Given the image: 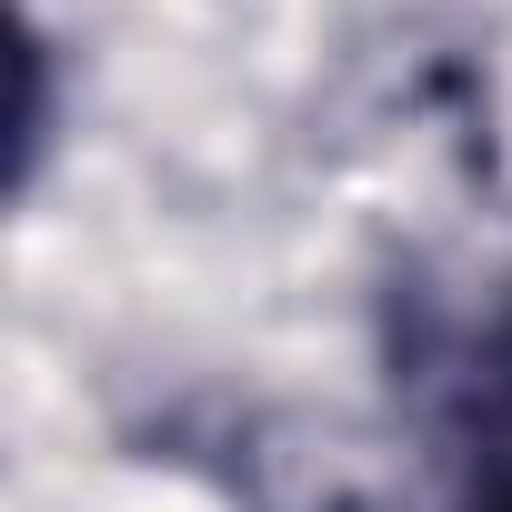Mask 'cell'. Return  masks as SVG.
<instances>
[{
	"instance_id": "cell-1",
	"label": "cell",
	"mask_w": 512,
	"mask_h": 512,
	"mask_svg": "<svg viewBox=\"0 0 512 512\" xmlns=\"http://www.w3.org/2000/svg\"><path fill=\"white\" fill-rule=\"evenodd\" d=\"M462 512H512V452H492L482 462V482H472V502Z\"/></svg>"
}]
</instances>
